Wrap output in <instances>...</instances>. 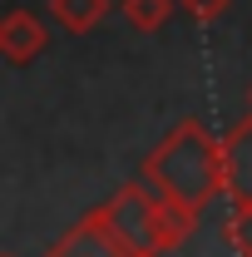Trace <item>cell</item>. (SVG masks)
Returning a JSON list of instances; mask_svg holds the SVG:
<instances>
[{
	"mask_svg": "<svg viewBox=\"0 0 252 257\" xmlns=\"http://www.w3.org/2000/svg\"><path fill=\"white\" fill-rule=\"evenodd\" d=\"M178 5L188 10V15L198 20V25H213V20H218L222 10H227V0H178Z\"/></svg>",
	"mask_w": 252,
	"mask_h": 257,
	"instance_id": "10",
	"label": "cell"
},
{
	"mask_svg": "<svg viewBox=\"0 0 252 257\" xmlns=\"http://www.w3.org/2000/svg\"><path fill=\"white\" fill-rule=\"evenodd\" d=\"M50 15L60 20L69 35H89L109 15V0H50Z\"/></svg>",
	"mask_w": 252,
	"mask_h": 257,
	"instance_id": "7",
	"label": "cell"
},
{
	"mask_svg": "<svg viewBox=\"0 0 252 257\" xmlns=\"http://www.w3.org/2000/svg\"><path fill=\"white\" fill-rule=\"evenodd\" d=\"M45 45H50V30H45V20H40L35 10H10V15L0 20V55L10 64L40 60Z\"/></svg>",
	"mask_w": 252,
	"mask_h": 257,
	"instance_id": "5",
	"label": "cell"
},
{
	"mask_svg": "<svg viewBox=\"0 0 252 257\" xmlns=\"http://www.w3.org/2000/svg\"><path fill=\"white\" fill-rule=\"evenodd\" d=\"M173 5H178V0H124L119 10H124V20H129L139 35H154V30H163V25H168Z\"/></svg>",
	"mask_w": 252,
	"mask_h": 257,
	"instance_id": "8",
	"label": "cell"
},
{
	"mask_svg": "<svg viewBox=\"0 0 252 257\" xmlns=\"http://www.w3.org/2000/svg\"><path fill=\"white\" fill-rule=\"evenodd\" d=\"M94 218L109 227L134 257H158V193L149 188L144 178L119 183V188L94 208Z\"/></svg>",
	"mask_w": 252,
	"mask_h": 257,
	"instance_id": "2",
	"label": "cell"
},
{
	"mask_svg": "<svg viewBox=\"0 0 252 257\" xmlns=\"http://www.w3.org/2000/svg\"><path fill=\"white\" fill-rule=\"evenodd\" d=\"M222 237L237 257H252V208H232L222 218Z\"/></svg>",
	"mask_w": 252,
	"mask_h": 257,
	"instance_id": "9",
	"label": "cell"
},
{
	"mask_svg": "<svg viewBox=\"0 0 252 257\" xmlns=\"http://www.w3.org/2000/svg\"><path fill=\"white\" fill-rule=\"evenodd\" d=\"M193 227H198V208H183V203L158 198V257L178 252V247L193 237Z\"/></svg>",
	"mask_w": 252,
	"mask_h": 257,
	"instance_id": "6",
	"label": "cell"
},
{
	"mask_svg": "<svg viewBox=\"0 0 252 257\" xmlns=\"http://www.w3.org/2000/svg\"><path fill=\"white\" fill-rule=\"evenodd\" d=\"M139 178L168 198V203H183V208H198L222 193V139L208 124L198 119H183V124L168 128V139H158L154 149L139 163Z\"/></svg>",
	"mask_w": 252,
	"mask_h": 257,
	"instance_id": "1",
	"label": "cell"
},
{
	"mask_svg": "<svg viewBox=\"0 0 252 257\" xmlns=\"http://www.w3.org/2000/svg\"><path fill=\"white\" fill-rule=\"evenodd\" d=\"M0 257H15V252H0Z\"/></svg>",
	"mask_w": 252,
	"mask_h": 257,
	"instance_id": "12",
	"label": "cell"
},
{
	"mask_svg": "<svg viewBox=\"0 0 252 257\" xmlns=\"http://www.w3.org/2000/svg\"><path fill=\"white\" fill-rule=\"evenodd\" d=\"M45 257H134V252H129L124 242L99 223L94 208H89V213L69 227V232H60V237L50 242V252H45Z\"/></svg>",
	"mask_w": 252,
	"mask_h": 257,
	"instance_id": "4",
	"label": "cell"
},
{
	"mask_svg": "<svg viewBox=\"0 0 252 257\" xmlns=\"http://www.w3.org/2000/svg\"><path fill=\"white\" fill-rule=\"evenodd\" d=\"M222 193L232 208H252V114L222 134Z\"/></svg>",
	"mask_w": 252,
	"mask_h": 257,
	"instance_id": "3",
	"label": "cell"
},
{
	"mask_svg": "<svg viewBox=\"0 0 252 257\" xmlns=\"http://www.w3.org/2000/svg\"><path fill=\"white\" fill-rule=\"evenodd\" d=\"M247 114H252V89H247Z\"/></svg>",
	"mask_w": 252,
	"mask_h": 257,
	"instance_id": "11",
	"label": "cell"
}]
</instances>
